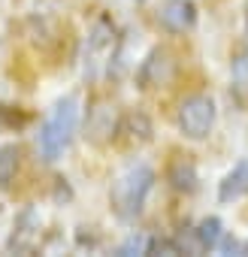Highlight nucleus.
Segmentation results:
<instances>
[{"label":"nucleus","instance_id":"nucleus-1","mask_svg":"<svg viewBox=\"0 0 248 257\" xmlns=\"http://www.w3.org/2000/svg\"><path fill=\"white\" fill-rule=\"evenodd\" d=\"M76 127H79V100L76 97L58 100L55 109L49 112V118L43 121L40 134H37V152L46 164H55L70 149Z\"/></svg>","mask_w":248,"mask_h":257},{"label":"nucleus","instance_id":"nucleus-2","mask_svg":"<svg viewBox=\"0 0 248 257\" xmlns=\"http://www.w3.org/2000/svg\"><path fill=\"white\" fill-rule=\"evenodd\" d=\"M155 188V170L146 167V164H137L131 170H124L115 182H112V191H109V203H112V212L121 218V221H137L146 209V200Z\"/></svg>","mask_w":248,"mask_h":257},{"label":"nucleus","instance_id":"nucleus-3","mask_svg":"<svg viewBox=\"0 0 248 257\" xmlns=\"http://www.w3.org/2000/svg\"><path fill=\"white\" fill-rule=\"evenodd\" d=\"M215 124V100L206 94H194L179 106V131L188 140H206Z\"/></svg>","mask_w":248,"mask_h":257},{"label":"nucleus","instance_id":"nucleus-4","mask_svg":"<svg viewBox=\"0 0 248 257\" xmlns=\"http://www.w3.org/2000/svg\"><path fill=\"white\" fill-rule=\"evenodd\" d=\"M173 73H176L173 55L167 49H152L137 70V82H140V88H161L173 79Z\"/></svg>","mask_w":248,"mask_h":257},{"label":"nucleus","instance_id":"nucleus-5","mask_svg":"<svg viewBox=\"0 0 248 257\" xmlns=\"http://www.w3.org/2000/svg\"><path fill=\"white\" fill-rule=\"evenodd\" d=\"M158 25L167 34H185L197 25V4L194 0H164L158 10Z\"/></svg>","mask_w":248,"mask_h":257},{"label":"nucleus","instance_id":"nucleus-6","mask_svg":"<svg viewBox=\"0 0 248 257\" xmlns=\"http://www.w3.org/2000/svg\"><path fill=\"white\" fill-rule=\"evenodd\" d=\"M115 131H118V121H115V112L109 109V106H94L91 112H88V121H85V137L91 140V143H106L109 137H115Z\"/></svg>","mask_w":248,"mask_h":257},{"label":"nucleus","instance_id":"nucleus-7","mask_svg":"<svg viewBox=\"0 0 248 257\" xmlns=\"http://www.w3.org/2000/svg\"><path fill=\"white\" fill-rule=\"evenodd\" d=\"M239 197H248V158H242L218 185V203H233Z\"/></svg>","mask_w":248,"mask_h":257},{"label":"nucleus","instance_id":"nucleus-8","mask_svg":"<svg viewBox=\"0 0 248 257\" xmlns=\"http://www.w3.org/2000/svg\"><path fill=\"white\" fill-rule=\"evenodd\" d=\"M37 230H40V221H37V212L34 209H25L13 227V236H10V248L13 251H31L34 239H37Z\"/></svg>","mask_w":248,"mask_h":257},{"label":"nucleus","instance_id":"nucleus-9","mask_svg":"<svg viewBox=\"0 0 248 257\" xmlns=\"http://www.w3.org/2000/svg\"><path fill=\"white\" fill-rule=\"evenodd\" d=\"M19 164H22V152L19 146H0V188H10L16 182V173H19Z\"/></svg>","mask_w":248,"mask_h":257},{"label":"nucleus","instance_id":"nucleus-10","mask_svg":"<svg viewBox=\"0 0 248 257\" xmlns=\"http://www.w3.org/2000/svg\"><path fill=\"white\" fill-rule=\"evenodd\" d=\"M170 185L176 191H182V194L197 191V170H194V164L191 161H176L170 167Z\"/></svg>","mask_w":248,"mask_h":257},{"label":"nucleus","instance_id":"nucleus-11","mask_svg":"<svg viewBox=\"0 0 248 257\" xmlns=\"http://www.w3.org/2000/svg\"><path fill=\"white\" fill-rule=\"evenodd\" d=\"M194 233H197V242L203 245V251H212V248H218V242L224 236V224H221V218H203L194 227Z\"/></svg>","mask_w":248,"mask_h":257},{"label":"nucleus","instance_id":"nucleus-12","mask_svg":"<svg viewBox=\"0 0 248 257\" xmlns=\"http://www.w3.org/2000/svg\"><path fill=\"white\" fill-rule=\"evenodd\" d=\"M121 134H128L134 143H149L152 140V121L143 112H131L121 121Z\"/></svg>","mask_w":248,"mask_h":257},{"label":"nucleus","instance_id":"nucleus-13","mask_svg":"<svg viewBox=\"0 0 248 257\" xmlns=\"http://www.w3.org/2000/svg\"><path fill=\"white\" fill-rule=\"evenodd\" d=\"M118 254L121 257H134V254H149V236H143V233H134V236H128L121 245H118Z\"/></svg>","mask_w":248,"mask_h":257},{"label":"nucleus","instance_id":"nucleus-14","mask_svg":"<svg viewBox=\"0 0 248 257\" xmlns=\"http://www.w3.org/2000/svg\"><path fill=\"white\" fill-rule=\"evenodd\" d=\"M236 254H248V242H239V251Z\"/></svg>","mask_w":248,"mask_h":257},{"label":"nucleus","instance_id":"nucleus-15","mask_svg":"<svg viewBox=\"0 0 248 257\" xmlns=\"http://www.w3.org/2000/svg\"><path fill=\"white\" fill-rule=\"evenodd\" d=\"M245 31H248V10H245Z\"/></svg>","mask_w":248,"mask_h":257}]
</instances>
